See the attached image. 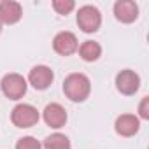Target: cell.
Instances as JSON below:
<instances>
[{"label":"cell","mask_w":149,"mask_h":149,"mask_svg":"<svg viewBox=\"0 0 149 149\" xmlns=\"http://www.w3.org/2000/svg\"><path fill=\"white\" fill-rule=\"evenodd\" d=\"M63 93L70 102H76V104H81V102L88 100V97L91 93L90 77L81 74V72L68 74L63 81Z\"/></svg>","instance_id":"cell-1"},{"label":"cell","mask_w":149,"mask_h":149,"mask_svg":"<svg viewBox=\"0 0 149 149\" xmlns=\"http://www.w3.org/2000/svg\"><path fill=\"white\" fill-rule=\"evenodd\" d=\"M26 88H28V83L26 79L21 76V74H16V72H11V74H6L0 81V90L6 95V98L9 100H19L26 95Z\"/></svg>","instance_id":"cell-2"},{"label":"cell","mask_w":149,"mask_h":149,"mask_svg":"<svg viewBox=\"0 0 149 149\" xmlns=\"http://www.w3.org/2000/svg\"><path fill=\"white\" fill-rule=\"evenodd\" d=\"M76 21H77V26L81 28V32H84V33H95V32L100 30L102 13L95 6H83L77 11Z\"/></svg>","instance_id":"cell-3"},{"label":"cell","mask_w":149,"mask_h":149,"mask_svg":"<svg viewBox=\"0 0 149 149\" xmlns=\"http://www.w3.org/2000/svg\"><path fill=\"white\" fill-rule=\"evenodd\" d=\"M40 114L30 104H18L11 111V123L16 128H32L39 123Z\"/></svg>","instance_id":"cell-4"},{"label":"cell","mask_w":149,"mask_h":149,"mask_svg":"<svg viewBox=\"0 0 149 149\" xmlns=\"http://www.w3.org/2000/svg\"><path fill=\"white\" fill-rule=\"evenodd\" d=\"M116 90L125 95V97H132L140 90V76L135 70L125 68L121 72H118L116 76Z\"/></svg>","instance_id":"cell-5"},{"label":"cell","mask_w":149,"mask_h":149,"mask_svg":"<svg viewBox=\"0 0 149 149\" xmlns=\"http://www.w3.org/2000/svg\"><path fill=\"white\" fill-rule=\"evenodd\" d=\"M53 81H54V72L47 65H35L28 72L26 83H30V86L37 91H44L53 84Z\"/></svg>","instance_id":"cell-6"},{"label":"cell","mask_w":149,"mask_h":149,"mask_svg":"<svg viewBox=\"0 0 149 149\" xmlns=\"http://www.w3.org/2000/svg\"><path fill=\"white\" fill-rule=\"evenodd\" d=\"M53 49L54 53H58L60 56H70L74 53H77L79 49V40L76 37V33L72 32H58L53 39Z\"/></svg>","instance_id":"cell-7"},{"label":"cell","mask_w":149,"mask_h":149,"mask_svg":"<svg viewBox=\"0 0 149 149\" xmlns=\"http://www.w3.org/2000/svg\"><path fill=\"white\" fill-rule=\"evenodd\" d=\"M67 118H68V116H67L65 107L60 105V104H56V102L47 104V105L44 107V111H42V119H44V123H46L49 128H54V130L65 126Z\"/></svg>","instance_id":"cell-8"},{"label":"cell","mask_w":149,"mask_h":149,"mask_svg":"<svg viewBox=\"0 0 149 149\" xmlns=\"http://www.w3.org/2000/svg\"><path fill=\"white\" fill-rule=\"evenodd\" d=\"M114 18L119 23L130 25L139 18V6L133 0H118L114 4Z\"/></svg>","instance_id":"cell-9"},{"label":"cell","mask_w":149,"mask_h":149,"mask_svg":"<svg viewBox=\"0 0 149 149\" xmlns=\"http://www.w3.org/2000/svg\"><path fill=\"white\" fill-rule=\"evenodd\" d=\"M114 130L119 137H133L140 130V119L135 114H121L114 121Z\"/></svg>","instance_id":"cell-10"},{"label":"cell","mask_w":149,"mask_h":149,"mask_svg":"<svg viewBox=\"0 0 149 149\" xmlns=\"http://www.w3.org/2000/svg\"><path fill=\"white\" fill-rule=\"evenodd\" d=\"M23 18V7L16 0H2L0 2V19L4 25H16Z\"/></svg>","instance_id":"cell-11"},{"label":"cell","mask_w":149,"mask_h":149,"mask_svg":"<svg viewBox=\"0 0 149 149\" xmlns=\"http://www.w3.org/2000/svg\"><path fill=\"white\" fill-rule=\"evenodd\" d=\"M77 51H79V56L88 63H93L102 56V46L95 40H84Z\"/></svg>","instance_id":"cell-12"},{"label":"cell","mask_w":149,"mask_h":149,"mask_svg":"<svg viewBox=\"0 0 149 149\" xmlns=\"http://www.w3.org/2000/svg\"><path fill=\"white\" fill-rule=\"evenodd\" d=\"M42 147L44 149H70L72 144H70V139L63 133H51L44 139L42 142Z\"/></svg>","instance_id":"cell-13"},{"label":"cell","mask_w":149,"mask_h":149,"mask_svg":"<svg viewBox=\"0 0 149 149\" xmlns=\"http://www.w3.org/2000/svg\"><path fill=\"white\" fill-rule=\"evenodd\" d=\"M51 6L61 16H67V14H70L74 9H76V2H74V0H53Z\"/></svg>","instance_id":"cell-14"},{"label":"cell","mask_w":149,"mask_h":149,"mask_svg":"<svg viewBox=\"0 0 149 149\" xmlns=\"http://www.w3.org/2000/svg\"><path fill=\"white\" fill-rule=\"evenodd\" d=\"M16 149H42V144L35 137L26 135V137H21L16 142Z\"/></svg>","instance_id":"cell-15"},{"label":"cell","mask_w":149,"mask_h":149,"mask_svg":"<svg viewBox=\"0 0 149 149\" xmlns=\"http://www.w3.org/2000/svg\"><path fill=\"white\" fill-rule=\"evenodd\" d=\"M139 119H149V97H144L139 104Z\"/></svg>","instance_id":"cell-16"},{"label":"cell","mask_w":149,"mask_h":149,"mask_svg":"<svg viewBox=\"0 0 149 149\" xmlns=\"http://www.w3.org/2000/svg\"><path fill=\"white\" fill-rule=\"evenodd\" d=\"M2 26H4V23H2V19H0V33H2Z\"/></svg>","instance_id":"cell-17"}]
</instances>
